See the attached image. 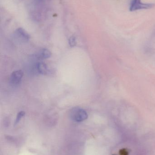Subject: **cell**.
<instances>
[{
    "instance_id": "cell-7",
    "label": "cell",
    "mask_w": 155,
    "mask_h": 155,
    "mask_svg": "<svg viewBox=\"0 0 155 155\" xmlns=\"http://www.w3.org/2000/svg\"><path fill=\"white\" fill-rule=\"evenodd\" d=\"M25 115V113L24 111H21V112L18 113V114H17V116H16L15 122V125H16V124H18L20 122L21 119Z\"/></svg>"
},
{
    "instance_id": "cell-2",
    "label": "cell",
    "mask_w": 155,
    "mask_h": 155,
    "mask_svg": "<svg viewBox=\"0 0 155 155\" xmlns=\"http://www.w3.org/2000/svg\"><path fill=\"white\" fill-rule=\"evenodd\" d=\"M70 118L76 122H81L85 121L88 118V114L85 110L78 107L73 108L70 113Z\"/></svg>"
},
{
    "instance_id": "cell-5",
    "label": "cell",
    "mask_w": 155,
    "mask_h": 155,
    "mask_svg": "<svg viewBox=\"0 0 155 155\" xmlns=\"http://www.w3.org/2000/svg\"><path fill=\"white\" fill-rule=\"evenodd\" d=\"M52 53L47 49H42L37 52L35 54V57L38 60H45L50 58Z\"/></svg>"
},
{
    "instance_id": "cell-10",
    "label": "cell",
    "mask_w": 155,
    "mask_h": 155,
    "mask_svg": "<svg viewBox=\"0 0 155 155\" xmlns=\"http://www.w3.org/2000/svg\"></svg>"
},
{
    "instance_id": "cell-3",
    "label": "cell",
    "mask_w": 155,
    "mask_h": 155,
    "mask_svg": "<svg viewBox=\"0 0 155 155\" xmlns=\"http://www.w3.org/2000/svg\"><path fill=\"white\" fill-rule=\"evenodd\" d=\"M15 37L18 41L22 42H26L30 38V35L28 33L22 28H18L15 30L14 33Z\"/></svg>"
},
{
    "instance_id": "cell-6",
    "label": "cell",
    "mask_w": 155,
    "mask_h": 155,
    "mask_svg": "<svg viewBox=\"0 0 155 155\" xmlns=\"http://www.w3.org/2000/svg\"><path fill=\"white\" fill-rule=\"evenodd\" d=\"M35 69L38 73L46 75L50 73V70L46 64L43 62H38L35 65Z\"/></svg>"
},
{
    "instance_id": "cell-4",
    "label": "cell",
    "mask_w": 155,
    "mask_h": 155,
    "mask_svg": "<svg viewBox=\"0 0 155 155\" xmlns=\"http://www.w3.org/2000/svg\"><path fill=\"white\" fill-rule=\"evenodd\" d=\"M23 75V72L21 70L15 71L12 73L10 76V84L13 86L19 84L22 81Z\"/></svg>"
},
{
    "instance_id": "cell-9",
    "label": "cell",
    "mask_w": 155,
    "mask_h": 155,
    "mask_svg": "<svg viewBox=\"0 0 155 155\" xmlns=\"http://www.w3.org/2000/svg\"><path fill=\"white\" fill-rule=\"evenodd\" d=\"M119 154L120 155H129V152L128 150L126 149H121L119 151Z\"/></svg>"
},
{
    "instance_id": "cell-1",
    "label": "cell",
    "mask_w": 155,
    "mask_h": 155,
    "mask_svg": "<svg viewBox=\"0 0 155 155\" xmlns=\"http://www.w3.org/2000/svg\"><path fill=\"white\" fill-rule=\"evenodd\" d=\"M155 5L151 3H143L141 0H130L129 11L135 12L140 10H147L154 7Z\"/></svg>"
},
{
    "instance_id": "cell-8",
    "label": "cell",
    "mask_w": 155,
    "mask_h": 155,
    "mask_svg": "<svg viewBox=\"0 0 155 155\" xmlns=\"http://www.w3.org/2000/svg\"><path fill=\"white\" fill-rule=\"evenodd\" d=\"M69 44L71 47H73L76 45L75 38L73 36H72L70 38L69 40Z\"/></svg>"
}]
</instances>
